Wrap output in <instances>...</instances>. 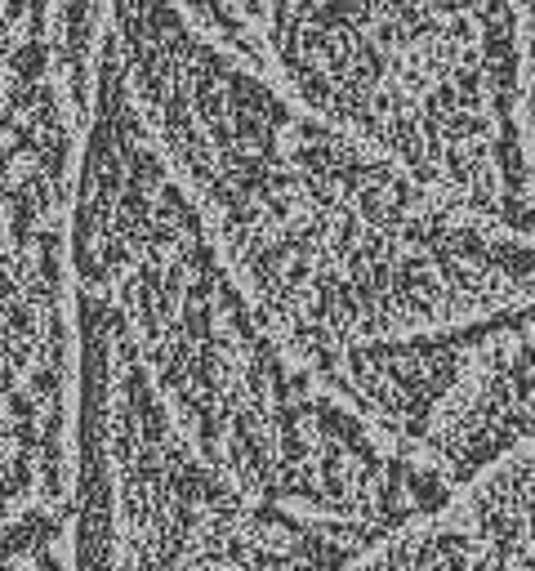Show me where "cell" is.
<instances>
[{
  "instance_id": "2",
  "label": "cell",
  "mask_w": 535,
  "mask_h": 571,
  "mask_svg": "<svg viewBox=\"0 0 535 571\" xmlns=\"http://www.w3.org/2000/svg\"><path fill=\"white\" fill-rule=\"evenodd\" d=\"M72 277L183 446L259 509L375 549L455 504L442 473L281 349L138 116L107 36L72 192Z\"/></svg>"
},
{
  "instance_id": "3",
  "label": "cell",
  "mask_w": 535,
  "mask_h": 571,
  "mask_svg": "<svg viewBox=\"0 0 535 571\" xmlns=\"http://www.w3.org/2000/svg\"><path fill=\"white\" fill-rule=\"evenodd\" d=\"M295 103L535 237L509 0H170Z\"/></svg>"
},
{
  "instance_id": "5",
  "label": "cell",
  "mask_w": 535,
  "mask_h": 571,
  "mask_svg": "<svg viewBox=\"0 0 535 571\" xmlns=\"http://www.w3.org/2000/svg\"><path fill=\"white\" fill-rule=\"evenodd\" d=\"M518 27V116H522V156L535 201V0H509Z\"/></svg>"
},
{
  "instance_id": "1",
  "label": "cell",
  "mask_w": 535,
  "mask_h": 571,
  "mask_svg": "<svg viewBox=\"0 0 535 571\" xmlns=\"http://www.w3.org/2000/svg\"><path fill=\"white\" fill-rule=\"evenodd\" d=\"M103 36L268 331L335 397L366 362L535 304V237L322 121L170 0H107Z\"/></svg>"
},
{
  "instance_id": "4",
  "label": "cell",
  "mask_w": 535,
  "mask_h": 571,
  "mask_svg": "<svg viewBox=\"0 0 535 571\" xmlns=\"http://www.w3.org/2000/svg\"><path fill=\"white\" fill-rule=\"evenodd\" d=\"M348 571H522V567H513L495 545H486L455 509H442L388 536Z\"/></svg>"
}]
</instances>
